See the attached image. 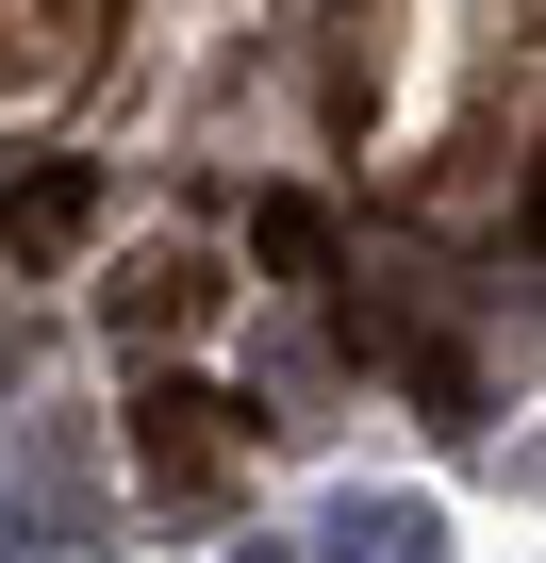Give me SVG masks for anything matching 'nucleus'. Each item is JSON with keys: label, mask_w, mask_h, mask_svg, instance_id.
Returning a JSON list of instances; mask_svg holds the SVG:
<instances>
[{"label": "nucleus", "mask_w": 546, "mask_h": 563, "mask_svg": "<svg viewBox=\"0 0 546 563\" xmlns=\"http://www.w3.org/2000/svg\"><path fill=\"white\" fill-rule=\"evenodd\" d=\"M100 547V448L51 415L18 464H0V563H83Z\"/></svg>", "instance_id": "f257e3e1"}, {"label": "nucleus", "mask_w": 546, "mask_h": 563, "mask_svg": "<svg viewBox=\"0 0 546 563\" xmlns=\"http://www.w3.org/2000/svg\"><path fill=\"white\" fill-rule=\"evenodd\" d=\"M116 431H133V464H149V497H215V481L248 464V415H232L215 382H149V398H133Z\"/></svg>", "instance_id": "f03ea898"}, {"label": "nucleus", "mask_w": 546, "mask_h": 563, "mask_svg": "<svg viewBox=\"0 0 546 563\" xmlns=\"http://www.w3.org/2000/svg\"><path fill=\"white\" fill-rule=\"evenodd\" d=\"M100 316H116L133 349H182V332L215 316V265H199V249H149V265H116V282H100Z\"/></svg>", "instance_id": "7ed1b4c3"}, {"label": "nucleus", "mask_w": 546, "mask_h": 563, "mask_svg": "<svg viewBox=\"0 0 546 563\" xmlns=\"http://www.w3.org/2000/svg\"><path fill=\"white\" fill-rule=\"evenodd\" d=\"M315 563H447V514L431 497H332L315 514Z\"/></svg>", "instance_id": "20e7f679"}, {"label": "nucleus", "mask_w": 546, "mask_h": 563, "mask_svg": "<svg viewBox=\"0 0 546 563\" xmlns=\"http://www.w3.org/2000/svg\"><path fill=\"white\" fill-rule=\"evenodd\" d=\"M83 216H100V183H83V166H34V183H18V249H34V265H51Z\"/></svg>", "instance_id": "39448f33"}, {"label": "nucleus", "mask_w": 546, "mask_h": 563, "mask_svg": "<svg viewBox=\"0 0 546 563\" xmlns=\"http://www.w3.org/2000/svg\"><path fill=\"white\" fill-rule=\"evenodd\" d=\"M248 249L299 265V282H332V216H315V199H248Z\"/></svg>", "instance_id": "423d86ee"}, {"label": "nucleus", "mask_w": 546, "mask_h": 563, "mask_svg": "<svg viewBox=\"0 0 546 563\" xmlns=\"http://www.w3.org/2000/svg\"><path fill=\"white\" fill-rule=\"evenodd\" d=\"M232 563H299V547H232Z\"/></svg>", "instance_id": "0eeeda50"}, {"label": "nucleus", "mask_w": 546, "mask_h": 563, "mask_svg": "<svg viewBox=\"0 0 546 563\" xmlns=\"http://www.w3.org/2000/svg\"><path fill=\"white\" fill-rule=\"evenodd\" d=\"M0 382H18V365H0Z\"/></svg>", "instance_id": "6e6552de"}]
</instances>
